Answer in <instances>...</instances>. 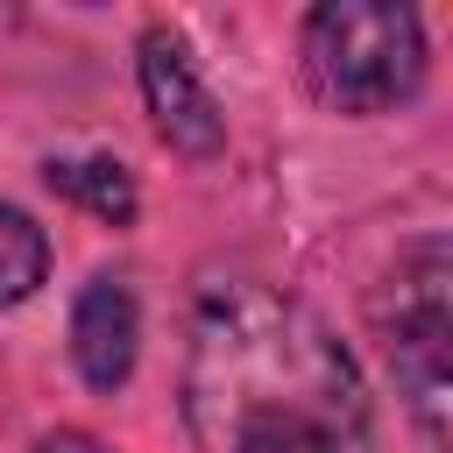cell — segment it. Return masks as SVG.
<instances>
[{
    "instance_id": "obj_1",
    "label": "cell",
    "mask_w": 453,
    "mask_h": 453,
    "mask_svg": "<svg viewBox=\"0 0 453 453\" xmlns=\"http://www.w3.org/2000/svg\"><path fill=\"white\" fill-rule=\"evenodd\" d=\"M191 453H375V403L347 340L283 283L212 269L184 326Z\"/></svg>"
},
{
    "instance_id": "obj_3",
    "label": "cell",
    "mask_w": 453,
    "mask_h": 453,
    "mask_svg": "<svg viewBox=\"0 0 453 453\" xmlns=\"http://www.w3.org/2000/svg\"><path fill=\"white\" fill-rule=\"evenodd\" d=\"M368 326L382 340V361L396 375V396L411 403L425 446H446V403H453V255L439 234L411 241L368 290Z\"/></svg>"
},
{
    "instance_id": "obj_7",
    "label": "cell",
    "mask_w": 453,
    "mask_h": 453,
    "mask_svg": "<svg viewBox=\"0 0 453 453\" xmlns=\"http://www.w3.org/2000/svg\"><path fill=\"white\" fill-rule=\"evenodd\" d=\"M42 276H50V234L21 205L0 198V311L21 304V297H35Z\"/></svg>"
},
{
    "instance_id": "obj_5",
    "label": "cell",
    "mask_w": 453,
    "mask_h": 453,
    "mask_svg": "<svg viewBox=\"0 0 453 453\" xmlns=\"http://www.w3.org/2000/svg\"><path fill=\"white\" fill-rule=\"evenodd\" d=\"M142 361V297L120 269L85 276V290L71 297V368L85 375V389L113 396Z\"/></svg>"
},
{
    "instance_id": "obj_8",
    "label": "cell",
    "mask_w": 453,
    "mask_h": 453,
    "mask_svg": "<svg viewBox=\"0 0 453 453\" xmlns=\"http://www.w3.org/2000/svg\"><path fill=\"white\" fill-rule=\"evenodd\" d=\"M35 453H113V446H99L92 432H50V439H42Z\"/></svg>"
},
{
    "instance_id": "obj_6",
    "label": "cell",
    "mask_w": 453,
    "mask_h": 453,
    "mask_svg": "<svg viewBox=\"0 0 453 453\" xmlns=\"http://www.w3.org/2000/svg\"><path fill=\"white\" fill-rule=\"evenodd\" d=\"M42 184L57 198H71L78 212H92L99 226H134V212H142V191H134L127 163H113V156H50Z\"/></svg>"
},
{
    "instance_id": "obj_2",
    "label": "cell",
    "mask_w": 453,
    "mask_h": 453,
    "mask_svg": "<svg viewBox=\"0 0 453 453\" xmlns=\"http://www.w3.org/2000/svg\"><path fill=\"white\" fill-rule=\"evenodd\" d=\"M304 85L326 113L375 120L418 99L425 85V21L396 0H319L297 28Z\"/></svg>"
},
{
    "instance_id": "obj_4",
    "label": "cell",
    "mask_w": 453,
    "mask_h": 453,
    "mask_svg": "<svg viewBox=\"0 0 453 453\" xmlns=\"http://www.w3.org/2000/svg\"><path fill=\"white\" fill-rule=\"evenodd\" d=\"M134 85H142V106H149V127L170 156L184 163H212L226 149V113L205 85V71L191 64V42L177 28H142L134 42Z\"/></svg>"
}]
</instances>
